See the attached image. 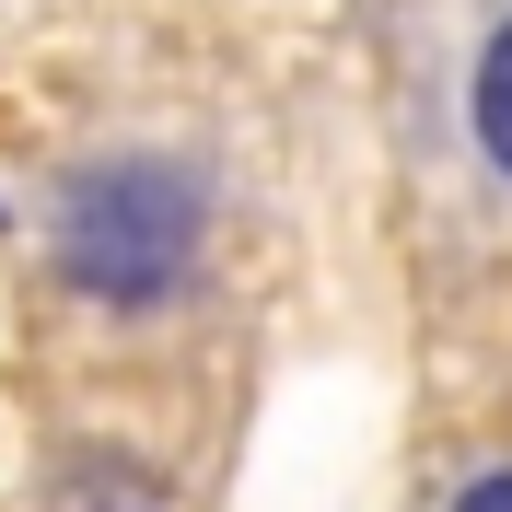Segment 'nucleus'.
Here are the masks:
<instances>
[{"label": "nucleus", "instance_id": "obj_3", "mask_svg": "<svg viewBox=\"0 0 512 512\" xmlns=\"http://www.w3.org/2000/svg\"><path fill=\"white\" fill-rule=\"evenodd\" d=\"M454 512H512V466H501V478H478V489H466Z\"/></svg>", "mask_w": 512, "mask_h": 512}, {"label": "nucleus", "instance_id": "obj_2", "mask_svg": "<svg viewBox=\"0 0 512 512\" xmlns=\"http://www.w3.org/2000/svg\"><path fill=\"white\" fill-rule=\"evenodd\" d=\"M466 117H478V152L512 175V12H501V35L478 47V94H466Z\"/></svg>", "mask_w": 512, "mask_h": 512}, {"label": "nucleus", "instance_id": "obj_1", "mask_svg": "<svg viewBox=\"0 0 512 512\" xmlns=\"http://www.w3.org/2000/svg\"><path fill=\"white\" fill-rule=\"evenodd\" d=\"M198 233H210V198H198L187 163L117 152L94 175H70V198H59V280L117 303V315H152V303L187 291Z\"/></svg>", "mask_w": 512, "mask_h": 512}]
</instances>
